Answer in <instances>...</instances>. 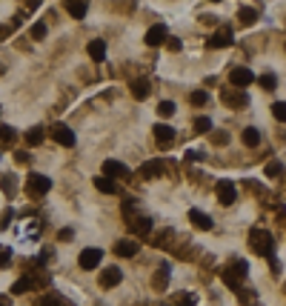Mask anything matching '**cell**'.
<instances>
[{
    "label": "cell",
    "mask_w": 286,
    "mask_h": 306,
    "mask_svg": "<svg viewBox=\"0 0 286 306\" xmlns=\"http://www.w3.org/2000/svg\"><path fill=\"white\" fill-rule=\"evenodd\" d=\"M249 246H252L255 255L269 258V255H272V246H275L272 232H266V229H252V232H249Z\"/></svg>",
    "instance_id": "obj_1"
},
{
    "label": "cell",
    "mask_w": 286,
    "mask_h": 306,
    "mask_svg": "<svg viewBox=\"0 0 286 306\" xmlns=\"http://www.w3.org/2000/svg\"><path fill=\"white\" fill-rule=\"evenodd\" d=\"M246 275H249V263L243 261V258H238V261H232V266H226V269L220 272V278H223V284H229L232 289H240V284L246 281Z\"/></svg>",
    "instance_id": "obj_2"
},
{
    "label": "cell",
    "mask_w": 286,
    "mask_h": 306,
    "mask_svg": "<svg viewBox=\"0 0 286 306\" xmlns=\"http://www.w3.org/2000/svg\"><path fill=\"white\" fill-rule=\"evenodd\" d=\"M49 189H52V181H49L46 175H40V172H32V175L26 178V192L32 195V198H43Z\"/></svg>",
    "instance_id": "obj_3"
},
{
    "label": "cell",
    "mask_w": 286,
    "mask_h": 306,
    "mask_svg": "<svg viewBox=\"0 0 286 306\" xmlns=\"http://www.w3.org/2000/svg\"><path fill=\"white\" fill-rule=\"evenodd\" d=\"M220 101L226 103L229 109H246L249 106V95L243 89H232V86H226V89L220 92Z\"/></svg>",
    "instance_id": "obj_4"
},
{
    "label": "cell",
    "mask_w": 286,
    "mask_h": 306,
    "mask_svg": "<svg viewBox=\"0 0 286 306\" xmlns=\"http://www.w3.org/2000/svg\"><path fill=\"white\" fill-rule=\"evenodd\" d=\"M103 261V249H97V246H89V249H83L78 255V266L80 269H97Z\"/></svg>",
    "instance_id": "obj_5"
},
{
    "label": "cell",
    "mask_w": 286,
    "mask_h": 306,
    "mask_svg": "<svg viewBox=\"0 0 286 306\" xmlns=\"http://www.w3.org/2000/svg\"><path fill=\"white\" fill-rule=\"evenodd\" d=\"M229 83H232V89H243V86H252V83H255V75H252V69H246V66H235L229 72Z\"/></svg>",
    "instance_id": "obj_6"
},
{
    "label": "cell",
    "mask_w": 286,
    "mask_h": 306,
    "mask_svg": "<svg viewBox=\"0 0 286 306\" xmlns=\"http://www.w3.org/2000/svg\"><path fill=\"white\" fill-rule=\"evenodd\" d=\"M103 178H120V181H129L132 178V172H129V166H123L120 160H106L103 163Z\"/></svg>",
    "instance_id": "obj_7"
},
{
    "label": "cell",
    "mask_w": 286,
    "mask_h": 306,
    "mask_svg": "<svg viewBox=\"0 0 286 306\" xmlns=\"http://www.w3.org/2000/svg\"><path fill=\"white\" fill-rule=\"evenodd\" d=\"M49 135L55 137L60 146H66V149H69V146H75V132H72L66 123H55L52 129H49Z\"/></svg>",
    "instance_id": "obj_8"
},
{
    "label": "cell",
    "mask_w": 286,
    "mask_h": 306,
    "mask_svg": "<svg viewBox=\"0 0 286 306\" xmlns=\"http://www.w3.org/2000/svg\"><path fill=\"white\" fill-rule=\"evenodd\" d=\"M215 192H217V201H220L223 206L235 204V198H238V189H235V183L232 181H220L215 186Z\"/></svg>",
    "instance_id": "obj_9"
},
{
    "label": "cell",
    "mask_w": 286,
    "mask_h": 306,
    "mask_svg": "<svg viewBox=\"0 0 286 306\" xmlns=\"http://www.w3.org/2000/svg\"><path fill=\"white\" fill-rule=\"evenodd\" d=\"M166 40H169V32H166V26H163V23H155V26L146 32V43L149 46H163Z\"/></svg>",
    "instance_id": "obj_10"
},
{
    "label": "cell",
    "mask_w": 286,
    "mask_h": 306,
    "mask_svg": "<svg viewBox=\"0 0 286 306\" xmlns=\"http://www.w3.org/2000/svg\"><path fill=\"white\" fill-rule=\"evenodd\" d=\"M226 46H232V29L223 26V29H217V32L209 37V49H226Z\"/></svg>",
    "instance_id": "obj_11"
},
{
    "label": "cell",
    "mask_w": 286,
    "mask_h": 306,
    "mask_svg": "<svg viewBox=\"0 0 286 306\" xmlns=\"http://www.w3.org/2000/svg\"><path fill=\"white\" fill-rule=\"evenodd\" d=\"M163 172H166V166H163L160 160H146V163L140 166V178H143V181H155Z\"/></svg>",
    "instance_id": "obj_12"
},
{
    "label": "cell",
    "mask_w": 286,
    "mask_h": 306,
    "mask_svg": "<svg viewBox=\"0 0 286 306\" xmlns=\"http://www.w3.org/2000/svg\"><path fill=\"white\" fill-rule=\"evenodd\" d=\"M120 281H123V272H120L117 266H109V269L100 272V286L103 289H112V286H117Z\"/></svg>",
    "instance_id": "obj_13"
},
{
    "label": "cell",
    "mask_w": 286,
    "mask_h": 306,
    "mask_svg": "<svg viewBox=\"0 0 286 306\" xmlns=\"http://www.w3.org/2000/svg\"><path fill=\"white\" fill-rule=\"evenodd\" d=\"M137 240H132V238H123V240H117L114 243V255H120V258H135L137 255Z\"/></svg>",
    "instance_id": "obj_14"
},
{
    "label": "cell",
    "mask_w": 286,
    "mask_h": 306,
    "mask_svg": "<svg viewBox=\"0 0 286 306\" xmlns=\"http://www.w3.org/2000/svg\"><path fill=\"white\" fill-rule=\"evenodd\" d=\"M129 229H132V235H137V238H146L149 232H152V220L149 217H132Z\"/></svg>",
    "instance_id": "obj_15"
},
{
    "label": "cell",
    "mask_w": 286,
    "mask_h": 306,
    "mask_svg": "<svg viewBox=\"0 0 286 306\" xmlns=\"http://www.w3.org/2000/svg\"><path fill=\"white\" fill-rule=\"evenodd\" d=\"M155 140H158V146H169L172 140H175V129L166 123H158L155 126Z\"/></svg>",
    "instance_id": "obj_16"
},
{
    "label": "cell",
    "mask_w": 286,
    "mask_h": 306,
    "mask_svg": "<svg viewBox=\"0 0 286 306\" xmlns=\"http://www.w3.org/2000/svg\"><path fill=\"white\" fill-rule=\"evenodd\" d=\"M189 220H192V223H194L197 229H206V232H209V229L215 226V220H212L209 215H203L200 209H192V212H189Z\"/></svg>",
    "instance_id": "obj_17"
},
{
    "label": "cell",
    "mask_w": 286,
    "mask_h": 306,
    "mask_svg": "<svg viewBox=\"0 0 286 306\" xmlns=\"http://www.w3.org/2000/svg\"><path fill=\"white\" fill-rule=\"evenodd\" d=\"M95 186H97V189H100L103 195H117L120 192V186H117V181H112V178H95Z\"/></svg>",
    "instance_id": "obj_18"
},
{
    "label": "cell",
    "mask_w": 286,
    "mask_h": 306,
    "mask_svg": "<svg viewBox=\"0 0 286 306\" xmlns=\"http://www.w3.org/2000/svg\"><path fill=\"white\" fill-rule=\"evenodd\" d=\"M149 92H152V86H149L146 78H137L132 80V95H135L137 101H143V98H149Z\"/></svg>",
    "instance_id": "obj_19"
},
{
    "label": "cell",
    "mask_w": 286,
    "mask_h": 306,
    "mask_svg": "<svg viewBox=\"0 0 286 306\" xmlns=\"http://www.w3.org/2000/svg\"><path fill=\"white\" fill-rule=\"evenodd\" d=\"M166 284H169V263H160V269L152 278V286L155 289H166Z\"/></svg>",
    "instance_id": "obj_20"
},
{
    "label": "cell",
    "mask_w": 286,
    "mask_h": 306,
    "mask_svg": "<svg viewBox=\"0 0 286 306\" xmlns=\"http://www.w3.org/2000/svg\"><path fill=\"white\" fill-rule=\"evenodd\" d=\"M86 52H89L92 60H97V63H100L103 57H106V40H92V43L86 46Z\"/></svg>",
    "instance_id": "obj_21"
},
{
    "label": "cell",
    "mask_w": 286,
    "mask_h": 306,
    "mask_svg": "<svg viewBox=\"0 0 286 306\" xmlns=\"http://www.w3.org/2000/svg\"><path fill=\"white\" fill-rule=\"evenodd\" d=\"M43 281H37V278H20V281H14V286H11V292L14 295H23V292H29L32 286H40Z\"/></svg>",
    "instance_id": "obj_22"
},
{
    "label": "cell",
    "mask_w": 286,
    "mask_h": 306,
    "mask_svg": "<svg viewBox=\"0 0 286 306\" xmlns=\"http://www.w3.org/2000/svg\"><path fill=\"white\" fill-rule=\"evenodd\" d=\"M43 137H46L43 129H40V126H32V129L26 132V143H29V146H40V143H43Z\"/></svg>",
    "instance_id": "obj_23"
},
{
    "label": "cell",
    "mask_w": 286,
    "mask_h": 306,
    "mask_svg": "<svg viewBox=\"0 0 286 306\" xmlns=\"http://www.w3.org/2000/svg\"><path fill=\"white\" fill-rule=\"evenodd\" d=\"M37 306H66V301L60 295H55V292H46V295L37 298Z\"/></svg>",
    "instance_id": "obj_24"
},
{
    "label": "cell",
    "mask_w": 286,
    "mask_h": 306,
    "mask_svg": "<svg viewBox=\"0 0 286 306\" xmlns=\"http://www.w3.org/2000/svg\"><path fill=\"white\" fill-rule=\"evenodd\" d=\"M17 140V132L11 129V126H0V149L3 146H11Z\"/></svg>",
    "instance_id": "obj_25"
},
{
    "label": "cell",
    "mask_w": 286,
    "mask_h": 306,
    "mask_svg": "<svg viewBox=\"0 0 286 306\" xmlns=\"http://www.w3.org/2000/svg\"><path fill=\"white\" fill-rule=\"evenodd\" d=\"M66 11L75 17V20H83L86 11H89V6H86V3H66Z\"/></svg>",
    "instance_id": "obj_26"
},
{
    "label": "cell",
    "mask_w": 286,
    "mask_h": 306,
    "mask_svg": "<svg viewBox=\"0 0 286 306\" xmlns=\"http://www.w3.org/2000/svg\"><path fill=\"white\" fill-rule=\"evenodd\" d=\"M0 186H3V192L9 195V198H14V189H17V183H14V175H3V178H0Z\"/></svg>",
    "instance_id": "obj_27"
},
{
    "label": "cell",
    "mask_w": 286,
    "mask_h": 306,
    "mask_svg": "<svg viewBox=\"0 0 286 306\" xmlns=\"http://www.w3.org/2000/svg\"><path fill=\"white\" fill-rule=\"evenodd\" d=\"M243 143H246V146H258V143H261V135H258V129H243Z\"/></svg>",
    "instance_id": "obj_28"
},
{
    "label": "cell",
    "mask_w": 286,
    "mask_h": 306,
    "mask_svg": "<svg viewBox=\"0 0 286 306\" xmlns=\"http://www.w3.org/2000/svg\"><path fill=\"white\" fill-rule=\"evenodd\" d=\"M197 304V298L192 292H181V295H175V306H194Z\"/></svg>",
    "instance_id": "obj_29"
},
{
    "label": "cell",
    "mask_w": 286,
    "mask_h": 306,
    "mask_svg": "<svg viewBox=\"0 0 286 306\" xmlns=\"http://www.w3.org/2000/svg\"><path fill=\"white\" fill-rule=\"evenodd\" d=\"M194 132H197V135H209V132H212V120H209V117H197V120H194Z\"/></svg>",
    "instance_id": "obj_30"
},
{
    "label": "cell",
    "mask_w": 286,
    "mask_h": 306,
    "mask_svg": "<svg viewBox=\"0 0 286 306\" xmlns=\"http://www.w3.org/2000/svg\"><path fill=\"white\" fill-rule=\"evenodd\" d=\"M238 17H240V23H243V26H252V23L258 20V11H255V9H240Z\"/></svg>",
    "instance_id": "obj_31"
},
{
    "label": "cell",
    "mask_w": 286,
    "mask_h": 306,
    "mask_svg": "<svg viewBox=\"0 0 286 306\" xmlns=\"http://www.w3.org/2000/svg\"><path fill=\"white\" fill-rule=\"evenodd\" d=\"M281 172H284V163H281V160H269V163H266V178H278Z\"/></svg>",
    "instance_id": "obj_32"
},
{
    "label": "cell",
    "mask_w": 286,
    "mask_h": 306,
    "mask_svg": "<svg viewBox=\"0 0 286 306\" xmlns=\"http://www.w3.org/2000/svg\"><path fill=\"white\" fill-rule=\"evenodd\" d=\"M158 114L160 117H172V114H175V103L172 101H160L158 103Z\"/></svg>",
    "instance_id": "obj_33"
},
{
    "label": "cell",
    "mask_w": 286,
    "mask_h": 306,
    "mask_svg": "<svg viewBox=\"0 0 286 306\" xmlns=\"http://www.w3.org/2000/svg\"><path fill=\"white\" fill-rule=\"evenodd\" d=\"M189 101H192V106H206V101H209V95H206L203 89H197L189 95Z\"/></svg>",
    "instance_id": "obj_34"
},
{
    "label": "cell",
    "mask_w": 286,
    "mask_h": 306,
    "mask_svg": "<svg viewBox=\"0 0 286 306\" xmlns=\"http://www.w3.org/2000/svg\"><path fill=\"white\" fill-rule=\"evenodd\" d=\"M258 83H261V89H275L278 86V78L275 75H261V78H255Z\"/></svg>",
    "instance_id": "obj_35"
},
{
    "label": "cell",
    "mask_w": 286,
    "mask_h": 306,
    "mask_svg": "<svg viewBox=\"0 0 286 306\" xmlns=\"http://www.w3.org/2000/svg\"><path fill=\"white\" fill-rule=\"evenodd\" d=\"M209 137H212V143H215V146H226V143H229L226 132H209Z\"/></svg>",
    "instance_id": "obj_36"
},
{
    "label": "cell",
    "mask_w": 286,
    "mask_h": 306,
    "mask_svg": "<svg viewBox=\"0 0 286 306\" xmlns=\"http://www.w3.org/2000/svg\"><path fill=\"white\" fill-rule=\"evenodd\" d=\"M32 37L34 40H43L46 37V23H34L32 26Z\"/></svg>",
    "instance_id": "obj_37"
},
{
    "label": "cell",
    "mask_w": 286,
    "mask_h": 306,
    "mask_svg": "<svg viewBox=\"0 0 286 306\" xmlns=\"http://www.w3.org/2000/svg\"><path fill=\"white\" fill-rule=\"evenodd\" d=\"M284 109H286V106H284L281 101H278V103H272V114L278 117V120H284V117H286V112H284Z\"/></svg>",
    "instance_id": "obj_38"
},
{
    "label": "cell",
    "mask_w": 286,
    "mask_h": 306,
    "mask_svg": "<svg viewBox=\"0 0 286 306\" xmlns=\"http://www.w3.org/2000/svg\"><path fill=\"white\" fill-rule=\"evenodd\" d=\"M11 217H14V212H11V209H6V212H3V217H0V229H6L9 226V220Z\"/></svg>",
    "instance_id": "obj_39"
},
{
    "label": "cell",
    "mask_w": 286,
    "mask_h": 306,
    "mask_svg": "<svg viewBox=\"0 0 286 306\" xmlns=\"http://www.w3.org/2000/svg\"><path fill=\"white\" fill-rule=\"evenodd\" d=\"M166 46H169V52H181V40H178V37H169Z\"/></svg>",
    "instance_id": "obj_40"
},
{
    "label": "cell",
    "mask_w": 286,
    "mask_h": 306,
    "mask_svg": "<svg viewBox=\"0 0 286 306\" xmlns=\"http://www.w3.org/2000/svg\"><path fill=\"white\" fill-rule=\"evenodd\" d=\"M11 261V252L9 249H0V266H6Z\"/></svg>",
    "instance_id": "obj_41"
},
{
    "label": "cell",
    "mask_w": 286,
    "mask_h": 306,
    "mask_svg": "<svg viewBox=\"0 0 286 306\" xmlns=\"http://www.w3.org/2000/svg\"><path fill=\"white\" fill-rule=\"evenodd\" d=\"M60 240H72V229H60V235H57Z\"/></svg>",
    "instance_id": "obj_42"
},
{
    "label": "cell",
    "mask_w": 286,
    "mask_h": 306,
    "mask_svg": "<svg viewBox=\"0 0 286 306\" xmlns=\"http://www.w3.org/2000/svg\"><path fill=\"white\" fill-rule=\"evenodd\" d=\"M14 160H17V163H29V155H26V152H17V155H14Z\"/></svg>",
    "instance_id": "obj_43"
},
{
    "label": "cell",
    "mask_w": 286,
    "mask_h": 306,
    "mask_svg": "<svg viewBox=\"0 0 286 306\" xmlns=\"http://www.w3.org/2000/svg\"><path fill=\"white\" fill-rule=\"evenodd\" d=\"M200 158H203L200 152H186V160H200Z\"/></svg>",
    "instance_id": "obj_44"
},
{
    "label": "cell",
    "mask_w": 286,
    "mask_h": 306,
    "mask_svg": "<svg viewBox=\"0 0 286 306\" xmlns=\"http://www.w3.org/2000/svg\"><path fill=\"white\" fill-rule=\"evenodd\" d=\"M0 306H11V298L9 295H0Z\"/></svg>",
    "instance_id": "obj_45"
},
{
    "label": "cell",
    "mask_w": 286,
    "mask_h": 306,
    "mask_svg": "<svg viewBox=\"0 0 286 306\" xmlns=\"http://www.w3.org/2000/svg\"><path fill=\"white\" fill-rule=\"evenodd\" d=\"M160 306H166V304H160Z\"/></svg>",
    "instance_id": "obj_46"
}]
</instances>
